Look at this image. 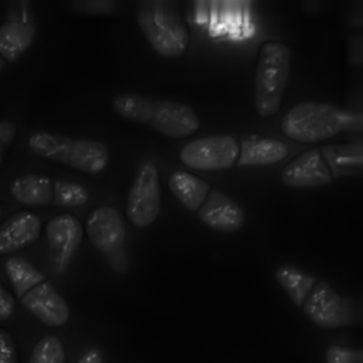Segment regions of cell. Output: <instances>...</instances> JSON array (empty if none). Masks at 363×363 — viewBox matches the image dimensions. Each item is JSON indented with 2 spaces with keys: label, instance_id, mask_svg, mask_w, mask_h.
<instances>
[{
  "label": "cell",
  "instance_id": "cell-20",
  "mask_svg": "<svg viewBox=\"0 0 363 363\" xmlns=\"http://www.w3.org/2000/svg\"><path fill=\"white\" fill-rule=\"evenodd\" d=\"M154 99L135 94H120L112 100L114 111L122 118L142 125L150 119Z\"/></svg>",
  "mask_w": 363,
  "mask_h": 363
},
{
  "label": "cell",
  "instance_id": "cell-8",
  "mask_svg": "<svg viewBox=\"0 0 363 363\" xmlns=\"http://www.w3.org/2000/svg\"><path fill=\"white\" fill-rule=\"evenodd\" d=\"M83 233L79 220L68 213L56 215L47 222L49 262L55 272L60 274L67 269L82 242Z\"/></svg>",
  "mask_w": 363,
  "mask_h": 363
},
{
  "label": "cell",
  "instance_id": "cell-10",
  "mask_svg": "<svg viewBox=\"0 0 363 363\" xmlns=\"http://www.w3.org/2000/svg\"><path fill=\"white\" fill-rule=\"evenodd\" d=\"M302 306L303 313L321 328H336L349 323L347 304L324 281L315 284Z\"/></svg>",
  "mask_w": 363,
  "mask_h": 363
},
{
  "label": "cell",
  "instance_id": "cell-14",
  "mask_svg": "<svg viewBox=\"0 0 363 363\" xmlns=\"http://www.w3.org/2000/svg\"><path fill=\"white\" fill-rule=\"evenodd\" d=\"M61 182L46 176L27 174L14 179L9 191L13 200L25 206L60 207Z\"/></svg>",
  "mask_w": 363,
  "mask_h": 363
},
{
  "label": "cell",
  "instance_id": "cell-18",
  "mask_svg": "<svg viewBox=\"0 0 363 363\" xmlns=\"http://www.w3.org/2000/svg\"><path fill=\"white\" fill-rule=\"evenodd\" d=\"M168 186L174 197L193 212L198 211L210 189L205 181L184 171L171 174L168 179Z\"/></svg>",
  "mask_w": 363,
  "mask_h": 363
},
{
  "label": "cell",
  "instance_id": "cell-15",
  "mask_svg": "<svg viewBox=\"0 0 363 363\" xmlns=\"http://www.w3.org/2000/svg\"><path fill=\"white\" fill-rule=\"evenodd\" d=\"M198 216L206 225L222 233H233L245 223V213L234 200L217 189L208 192L198 209Z\"/></svg>",
  "mask_w": 363,
  "mask_h": 363
},
{
  "label": "cell",
  "instance_id": "cell-11",
  "mask_svg": "<svg viewBox=\"0 0 363 363\" xmlns=\"http://www.w3.org/2000/svg\"><path fill=\"white\" fill-rule=\"evenodd\" d=\"M87 236L99 251L111 255L123 246L125 228L118 211L111 206L94 209L85 221Z\"/></svg>",
  "mask_w": 363,
  "mask_h": 363
},
{
  "label": "cell",
  "instance_id": "cell-3",
  "mask_svg": "<svg viewBox=\"0 0 363 363\" xmlns=\"http://www.w3.org/2000/svg\"><path fill=\"white\" fill-rule=\"evenodd\" d=\"M291 52L286 45L268 40L259 47L255 76L258 115L269 118L281 108L289 77Z\"/></svg>",
  "mask_w": 363,
  "mask_h": 363
},
{
  "label": "cell",
  "instance_id": "cell-22",
  "mask_svg": "<svg viewBox=\"0 0 363 363\" xmlns=\"http://www.w3.org/2000/svg\"><path fill=\"white\" fill-rule=\"evenodd\" d=\"M325 359L326 363H363V353L362 350L333 345L327 350Z\"/></svg>",
  "mask_w": 363,
  "mask_h": 363
},
{
  "label": "cell",
  "instance_id": "cell-17",
  "mask_svg": "<svg viewBox=\"0 0 363 363\" xmlns=\"http://www.w3.org/2000/svg\"><path fill=\"white\" fill-rule=\"evenodd\" d=\"M36 28L28 21H8L0 26V55L15 62L32 44Z\"/></svg>",
  "mask_w": 363,
  "mask_h": 363
},
{
  "label": "cell",
  "instance_id": "cell-26",
  "mask_svg": "<svg viewBox=\"0 0 363 363\" xmlns=\"http://www.w3.org/2000/svg\"><path fill=\"white\" fill-rule=\"evenodd\" d=\"M77 363H103L101 351L96 347L86 350Z\"/></svg>",
  "mask_w": 363,
  "mask_h": 363
},
{
  "label": "cell",
  "instance_id": "cell-23",
  "mask_svg": "<svg viewBox=\"0 0 363 363\" xmlns=\"http://www.w3.org/2000/svg\"><path fill=\"white\" fill-rule=\"evenodd\" d=\"M0 363H19L17 350L11 334L0 328Z\"/></svg>",
  "mask_w": 363,
  "mask_h": 363
},
{
  "label": "cell",
  "instance_id": "cell-19",
  "mask_svg": "<svg viewBox=\"0 0 363 363\" xmlns=\"http://www.w3.org/2000/svg\"><path fill=\"white\" fill-rule=\"evenodd\" d=\"M275 276L277 282L298 308L317 283L316 277L289 264L280 266Z\"/></svg>",
  "mask_w": 363,
  "mask_h": 363
},
{
  "label": "cell",
  "instance_id": "cell-7",
  "mask_svg": "<svg viewBox=\"0 0 363 363\" xmlns=\"http://www.w3.org/2000/svg\"><path fill=\"white\" fill-rule=\"evenodd\" d=\"M240 145L235 138L217 135L193 140L179 152V159L186 167L199 171L228 169L238 160Z\"/></svg>",
  "mask_w": 363,
  "mask_h": 363
},
{
  "label": "cell",
  "instance_id": "cell-24",
  "mask_svg": "<svg viewBox=\"0 0 363 363\" xmlns=\"http://www.w3.org/2000/svg\"><path fill=\"white\" fill-rule=\"evenodd\" d=\"M16 135V124L10 120L0 121V164L5 152L13 142Z\"/></svg>",
  "mask_w": 363,
  "mask_h": 363
},
{
  "label": "cell",
  "instance_id": "cell-16",
  "mask_svg": "<svg viewBox=\"0 0 363 363\" xmlns=\"http://www.w3.org/2000/svg\"><path fill=\"white\" fill-rule=\"evenodd\" d=\"M289 150L282 141L272 138L245 140L240 146L238 164L262 166L278 163L289 155Z\"/></svg>",
  "mask_w": 363,
  "mask_h": 363
},
{
  "label": "cell",
  "instance_id": "cell-1",
  "mask_svg": "<svg viewBox=\"0 0 363 363\" xmlns=\"http://www.w3.org/2000/svg\"><path fill=\"white\" fill-rule=\"evenodd\" d=\"M6 276L20 303L44 325L63 326L69 318V306L47 277L24 258L13 257L4 264Z\"/></svg>",
  "mask_w": 363,
  "mask_h": 363
},
{
  "label": "cell",
  "instance_id": "cell-28",
  "mask_svg": "<svg viewBox=\"0 0 363 363\" xmlns=\"http://www.w3.org/2000/svg\"><path fill=\"white\" fill-rule=\"evenodd\" d=\"M1 216H2V209L0 206V219H1Z\"/></svg>",
  "mask_w": 363,
  "mask_h": 363
},
{
  "label": "cell",
  "instance_id": "cell-4",
  "mask_svg": "<svg viewBox=\"0 0 363 363\" xmlns=\"http://www.w3.org/2000/svg\"><path fill=\"white\" fill-rule=\"evenodd\" d=\"M137 21L158 55L176 57L186 50L189 32L172 1L150 0L140 2Z\"/></svg>",
  "mask_w": 363,
  "mask_h": 363
},
{
  "label": "cell",
  "instance_id": "cell-2",
  "mask_svg": "<svg viewBox=\"0 0 363 363\" xmlns=\"http://www.w3.org/2000/svg\"><path fill=\"white\" fill-rule=\"evenodd\" d=\"M28 145L37 156L85 174L101 172L109 160L106 147L91 139L39 131L29 138Z\"/></svg>",
  "mask_w": 363,
  "mask_h": 363
},
{
  "label": "cell",
  "instance_id": "cell-21",
  "mask_svg": "<svg viewBox=\"0 0 363 363\" xmlns=\"http://www.w3.org/2000/svg\"><path fill=\"white\" fill-rule=\"evenodd\" d=\"M65 359L60 339L56 335H48L34 346L28 363H65Z\"/></svg>",
  "mask_w": 363,
  "mask_h": 363
},
{
  "label": "cell",
  "instance_id": "cell-27",
  "mask_svg": "<svg viewBox=\"0 0 363 363\" xmlns=\"http://www.w3.org/2000/svg\"><path fill=\"white\" fill-rule=\"evenodd\" d=\"M5 65L4 59L0 55V70L5 66Z\"/></svg>",
  "mask_w": 363,
  "mask_h": 363
},
{
  "label": "cell",
  "instance_id": "cell-6",
  "mask_svg": "<svg viewBox=\"0 0 363 363\" xmlns=\"http://www.w3.org/2000/svg\"><path fill=\"white\" fill-rule=\"evenodd\" d=\"M161 204V188L156 165L147 161L138 168L129 190L125 213L136 227H148L157 219Z\"/></svg>",
  "mask_w": 363,
  "mask_h": 363
},
{
  "label": "cell",
  "instance_id": "cell-25",
  "mask_svg": "<svg viewBox=\"0 0 363 363\" xmlns=\"http://www.w3.org/2000/svg\"><path fill=\"white\" fill-rule=\"evenodd\" d=\"M15 299L0 282V321L9 319L13 313Z\"/></svg>",
  "mask_w": 363,
  "mask_h": 363
},
{
  "label": "cell",
  "instance_id": "cell-9",
  "mask_svg": "<svg viewBox=\"0 0 363 363\" xmlns=\"http://www.w3.org/2000/svg\"><path fill=\"white\" fill-rule=\"evenodd\" d=\"M147 125L167 138L184 139L198 131L199 116L189 105L170 100H154Z\"/></svg>",
  "mask_w": 363,
  "mask_h": 363
},
{
  "label": "cell",
  "instance_id": "cell-12",
  "mask_svg": "<svg viewBox=\"0 0 363 363\" xmlns=\"http://www.w3.org/2000/svg\"><path fill=\"white\" fill-rule=\"evenodd\" d=\"M282 182L290 187L303 188L331 182L329 168L318 149L306 150L291 160L282 170Z\"/></svg>",
  "mask_w": 363,
  "mask_h": 363
},
{
  "label": "cell",
  "instance_id": "cell-13",
  "mask_svg": "<svg viewBox=\"0 0 363 363\" xmlns=\"http://www.w3.org/2000/svg\"><path fill=\"white\" fill-rule=\"evenodd\" d=\"M41 229L40 219L35 213L21 210L13 213L0 225V256L33 245L39 238Z\"/></svg>",
  "mask_w": 363,
  "mask_h": 363
},
{
  "label": "cell",
  "instance_id": "cell-5",
  "mask_svg": "<svg viewBox=\"0 0 363 363\" xmlns=\"http://www.w3.org/2000/svg\"><path fill=\"white\" fill-rule=\"evenodd\" d=\"M343 118L333 106L318 101H304L289 110L280 128L289 140L311 144L330 139L342 129Z\"/></svg>",
  "mask_w": 363,
  "mask_h": 363
}]
</instances>
